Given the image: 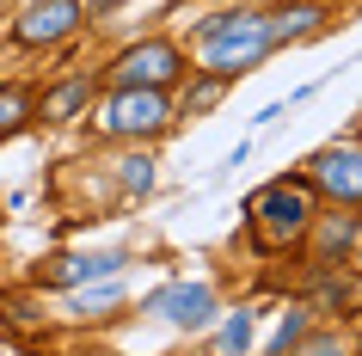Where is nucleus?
I'll list each match as a JSON object with an SVG mask.
<instances>
[{
    "mask_svg": "<svg viewBox=\"0 0 362 356\" xmlns=\"http://www.w3.org/2000/svg\"><path fill=\"white\" fill-rule=\"evenodd\" d=\"M185 74H191V56L172 38H141V43H129V50L111 56L105 86H160V93H172Z\"/></svg>",
    "mask_w": 362,
    "mask_h": 356,
    "instance_id": "obj_4",
    "label": "nucleus"
},
{
    "mask_svg": "<svg viewBox=\"0 0 362 356\" xmlns=\"http://www.w3.org/2000/svg\"><path fill=\"white\" fill-rule=\"evenodd\" d=\"M301 332H307V307H288V319L276 326V338H270V350H295Z\"/></svg>",
    "mask_w": 362,
    "mask_h": 356,
    "instance_id": "obj_19",
    "label": "nucleus"
},
{
    "mask_svg": "<svg viewBox=\"0 0 362 356\" xmlns=\"http://www.w3.org/2000/svg\"><path fill=\"white\" fill-rule=\"evenodd\" d=\"M356 234H362V215H313L307 222V240H313V264H344L356 252ZM301 240V246H307Z\"/></svg>",
    "mask_w": 362,
    "mask_h": 356,
    "instance_id": "obj_12",
    "label": "nucleus"
},
{
    "mask_svg": "<svg viewBox=\"0 0 362 356\" xmlns=\"http://www.w3.org/2000/svg\"><path fill=\"white\" fill-rule=\"evenodd\" d=\"M37 123V93L25 80H0V142H19Z\"/></svg>",
    "mask_w": 362,
    "mask_h": 356,
    "instance_id": "obj_14",
    "label": "nucleus"
},
{
    "mask_svg": "<svg viewBox=\"0 0 362 356\" xmlns=\"http://www.w3.org/2000/svg\"><path fill=\"white\" fill-rule=\"evenodd\" d=\"M307 185L338 209H362V142H338L307 160Z\"/></svg>",
    "mask_w": 362,
    "mask_h": 356,
    "instance_id": "obj_6",
    "label": "nucleus"
},
{
    "mask_svg": "<svg viewBox=\"0 0 362 356\" xmlns=\"http://www.w3.org/2000/svg\"><path fill=\"white\" fill-rule=\"evenodd\" d=\"M93 98H98V74H62L56 86L37 93V123L43 130H68V123H80L93 111Z\"/></svg>",
    "mask_w": 362,
    "mask_h": 356,
    "instance_id": "obj_9",
    "label": "nucleus"
},
{
    "mask_svg": "<svg viewBox=\"0 0 362 356\" xmlns=\"http://www.w3.org/2000/svg\"><path fill=\"white\" fill-rule=\"evenodd\" d=\"M80 25H86L80 0H25L19 19H13V43L19 50H62Z\"/></svg>",
    "mask_w": 362,
    "mask_h": 356,
    "instance_id": "obj_5",
    "label": "nucleus"
},
{
    "mask_svg": "<svg viewBox=\"0 0 362 356\" xmlns=\"http://www.w3.org/2000/svg\"><path fill=\"white\" fill-rule=\"evenodd\" d=\"M80 6H86V19H105V13H117L123 0H80Z\"/></svg>",
    "mask_w": 362,
    "mask_h": 356,
    "instance_id": "obj_21",
    "label": "nucleus"
},
{
    "mask_svg": "<svg viewBox=\"0 0 362 356\" xmlns=\"http://www.w3.org/2000/svg\"><path fill=\"white\" fill-rule=\"evenodd\" d=\"M313 301H320V314H332V319H362V264L356 258L325 264Z\"/></svg>",
    "mask_w": 362,
    "mask_h": 356,
    "instance_id": "obj_11",
    "label": "nucleus"
},
{
    "mask_svg": "<svg viewBox=\"0 0 362 356\" xmlns=\"http://www.w3.org/2000/svg\"><path fill=\"white\" fill-rule=\"evenodd\" d=\"M172 123H178V111H172V98L160 86H111L93 130L105 142H160Z\"/></svg>",
    "mask_w": 362,
    "mask_h": 356,
    "instance_id": "obj_3",
    "label": "nucleus"
},
{
    "mask_svg": "<svg viewBox=\"0 0 362 356\" xmlns=\"http://www.w3.org/2000/svg\"><path fill=\"white\" fill-rule=\"evenodd\" d=\"M209 350H252V314H246V307L228 314V326L209 338Z\"/></svg>",
    "mask_w": 362,
    "mask_h": 356,
    "instance_id": "obj_18",
    "label": "nucleus"
},
{
    "mask_svg": "<svg viewBox=\"0 0 362 356\" xmlns=\"http://www.w3.org/2000/svg\"><path fill=\"white\" fill-rule=\"evenodd\" d=\"M148 314L166 319V326H178V332H203L215 319V289L209 282H160L148 295Z\"/></svg>",
    "mask_w": 362,
    "mask_h": 356,
    "instance_id": "obj_7",
    "label": "nucleus"
},
{
    "mask_svg": "<svg viewBox=\"0 0 362 356\" xmlns=\"http://www.w3.org/2000/svg\"><path fill=\"white\" fill-rule=\"evenodd\" d=\"M191 50H197V68H209V74H221V80L252 74V68L270 56L264 13H246V6L209 13V19H197V25H191Z\"/></svg>",
    "mask_w": 362,
    "mask_h": 356,
    "instance_id": "obj_1",
    "label": "nucleus"
},
{
    "mask_svg": "<svg viewBox=\"0 0 362 356\" xmlns=\"http://www.w3.org/2000/svg\"><path fill=\"white\" fill-rule=\"evenodd\" d=\"M117 190L123 197H148L153 190V154H141V142H129V154L117 160Z\"/></svg>",
    "mask_w": 362,
    "mask_h": 356,
    "instance_id": "obj_16",
    "label": "nucleus"
},
{
    "mask_svg": "<svg viewBox=\"0 0 362 356\" xmlns=\"http://www.w3.org/2000/svg\"><path fill=\"white\" fill-rule=\"evenodd\" d=\"M221 93H228V80L209 74V68H197V80L185 86V98H178V111H185V117H203V111H215V105H221Z\"/></svg>",
    "mask_w": 362,
    "mask_h": 356,
    "instance_id": "obj_17",
    "label": "nucleus"
},
{
    "mask_svg": "<svg viewBox=\"0 0 362 356\" xmlns=\"http://www.w3.org/2000/svg\"><path fill=\"white\" fill-rule=\"evenodd\" d=\"M338 344H344L338 332H313V338L301 332V344H295V350H338Z\"/></svg>",
    "mask_w": 362,
    "mask_h": 356,
    "instance_id": "obj_20",
    "label": "nucleus"
},
{
    "mask_svg": "<svg viewBox=\"0 0 362 356\" xmlns=\"http://www.w3.org/2000/svg\"><path fill=\"white\" fill-rule=\"evenodd\" d=\"M313 215H320V197H313L307 178H270V185L246 203V222H252L258 252H288V246H301Z\"/></svg>",
    "mask_w": 362,
    "mask_h": 356,
    "instance_id": "obj_2",
    "label": "nucleus"
},
{
    "mask_svg": "<svg viewBox=\"0 0 362 356\" xmlns=\"http://www.w3.org/2000/svg\"><path fill=\"white\" fill-rule=\"evenodd\" d=\"M62 295H68V319H111V307H123V282L117 277H93V282L62 289Z\"/></svg>",
    "mask_w": 362,
    "mask_h": 356,
    "instance_id": "obj_13",
    "label": "nucleus"
},
{
    "mask_svg": "<svg viewBox=\"0 0 362 356\" xmlns=\"http://www.w3.org/2000/svg\"><path fill=\"white\" fill-rule=\"evenodd\" d=\"M43 289L37 282H25V289H0V326H13V332H37L43 326Z\"/></svg>",
    "mask_w": 362,
    "mask_h": 356,
    "instance_id": "obj_15",
    "label": "nucleus"
},
{
    "mask_svg": "<svg viewBox=\"0 0 362 356\" xmlns=\"http://www.w3.org/2000/svg\"><path fill=\"white\" fill-rule=\"evenodd\" d=\"M325 25H332V13H325L320 0H283V6H270V13H264L270 50H295V43H313V38H325Z\"/></svg>",
    "mask_w": 362,
    "mask_h": 356,
    "instance_id": "obj_10",
    "label": "nucleus"
},
{
    "mask_svg": "<svg viewBox=\"0 0 362 356\" xmlns=\"http://www.w3.org/2000/svg\"><path fill=\"white\" fill-rule=\"evenodd\" d=\"M129 252H56L31 270L37 289H74V282H93V277H123Z\"/></svg>",
    "mask_w": 362,
    "mask_h": 356,
    "instance_id": "obj_8",
    "label": "nucleus"
}]
</instances>
